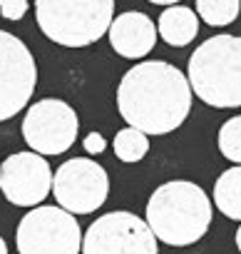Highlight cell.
Returning <instances> with one entry per match:
<instances>
[{"instance_id": "cell-10", "label": "cell", "mask_w": 241, "mask_h": 254, "mask_svg": "<svg viewBox=\"0 0 241 254\" xmlns=\"http://www.w3.org/2000/svg\"><path fill=\"white\" fill-rule=\"evenodd\" d=\"M0 192L15 207H35L52 192V170L38 152H15L0 165Z\"/></svg>"}, {"instance_id": "cell-19", "label": "cell", "mask_w": 241, "mask_h": 254, "mask_svg": "<svg viewBox=\"0 0 241 254\" xmlns=\"http://www.w3.org/2000/svg\"><path fill=\"white\" fill-rule=\"evenodd\" d=\"M149 3H154V5H169V8H172V5L179 3V0H149Z\"/></svg>"}, {"instance_id": "cell-16", "label": "cell", "mask_w": 241, "mask_h": 254, "mask_svg": "<svg viewBox=\"0 0 241 254\" xmlns=\"http://www.w3.org/2000/svg\"><path fill=\"white\" fill-rule=\"evenodd\" d=\"M219 152L234 162V165H241V115L226 120L219 130Z\"/></svg>"}, {"instance_id": "cell-7", "label": "cell", "mask_w": 241, "mask_h": 254, "mask_svg": "<svg viewBox=\"0 0 241 254\" xmlns=\"http://www.w3.org/2000/svg\"><path fill=\"white\" fill-rule=\"evenodd\" d=\"M80 130V117L72 105L57 97L38 100L28 107L23 120V137L38 155H62L67 152Z\"/></svg>"}, {"instance_id": "cell-9", "label": "cell", "mask_w": 241, "mask_h": 254, "mask_svg": "<svg viewBox=\"0 0 241 254\" xmlns=\"http://www.w3.org/2000/svg\"><path fill=\"white\" fill-rule=\"evenodd\" d=\"M38 85V65L28 45L0 30V122L25 110Z\"/></svg>"}, {"instance_id": "cell-1", "label": "cell", "mask_w": 241, "mask_h": 254, "mask_svg": "<svg viewBox=\"0 0 241 254\" xmlns=\"http://www.w3.org/2000/svg\"><path fill=\"white\" fill-rule=\"evenodd\" d=\"M187 75L164 60H145L130 67L117 87V110L127 127L149 135H169L192 112Z\"/></svg>"}, {"instance_id": "cell-20", "label": "cell", "mask_w": 241, "mask_h": 254, "mask_svg": "<svg viewBox=\"0 0 241 254\" xmlns=\"http://www.w3.org/2000/svg\"><path fill=\"white\" fill-rule=\"evenodd\" d=\"M0 254H8V244H5L3 237H0Z\"/></svg>"}, {"instance_id": "cell-15", "label": "cell", "mask_w": 241, "mask_h": 254, "mask_svg": "<svg viewBox=\"0 0 241 254\" xmlns=\"http://www.w3.org/2000/svg\"><path fill=\"white\" fill-rule=\"evenodd\" d=\"M241 13V0H196V15L211 25L224 28L231 25Z\"/></svg>"}, {"instance_id": "cell-21", "label": "cell", "mask_w": 241, "mask_h": 254, "mask_svg": "<svg viewBox=\"0 0 241 254\" xmlns=\"http://www.w3.org/2000/svg\"><path fill=\"white\" fill-rule=\"evenodd\" d=\"M236 247H239V252H241V227L236 229Z\"/></svg>"}, {"instance_id": "cell-2", "label": "cell", "mask_w": 241, "mask_h": 254, "mask_svg": "<svg viewBox=\"0 0 241 254\" xmlns=\"http://www.w3.org/2000/svg\"><path fill=\"white\" fill-rule=\"evenodd\" d=\"M154 237L169 247L196 244L211 224V199L189 180L159 185L147 202V219Z\"/></svg>"}, {"instance_id": "cell-8", "label": "cell", "mask_w": 241, "mask_h": 254, "mask_svg": "<svg viewBox=\"0 0 241 254\" xmlns=\"http://www.w3.org/2000/svg\"><path fill=\"white\" fill-rule=\"evenodd\" d=\"M52 194L65 212L90 214L107 202V170L90 157H72L52 175Z\"/></svg>"}, {"instance_id": "cell-5", "label": "cell", "mask_w": 241, "mask_h": 254, "mask_svg": "<svg viewBox=\"0 0 241 254\" xmlns=\"http://www.w3.org/2000/svg\"><path fill=\"white\" fill-rule=\"evenodd\" d=\"M18 254H82V229L62 207H33L15 232Z\"/></svg>"}, {"instance_id": "cell-11", "label": "cell", "mask_w": 241, "mask_h": 254, "mask_svg": "<svg viewBox=\"0 0 241 254\" xmlns=\"http://www.w3.org/2000/svg\"><path fill=\"white\" fill-rule=\"evenodd\" d=\"M107 35H109L112 50L127 60H140V58L149 55L159 38L152 18L140 10H127L122 15H117L112 20Z\"/></svg>"}, {"instance_id": "cell-14", "label": "cell", "mask_w": 241, "mask_h": 254, "mask_svg": "<svg viewBox=\"0 0 241 254\" xmlns=\"http://www.w3.org/2000/svg\"><path fill=\"white\" fill-rule=\"evenodd\" d=\"M114 155L119 162H125V165H135L140 160L147 157L149 152V137L140 130H135V127H122L117 135H114Z\"/></svg>"}, {"instance_id": "cell-3", "label": "cell", "mask_w": 241, "mask_h": 254, "mask_svg": "<svg viewBox=\"0 0 241 254\" xmlns=\"http://www.w3.org/2000/svg\"><path fill=\"white\" fill-rule=\"evenodd\" d=\"M187 80L192 92L209 107H241V38L214 35L189 58Z\"/></svg>"}, {"instance_id": "cell-4", "label": "cell", "mask_w": 241, "mask_h": 254, "mask_svg": "<svg viewBox=\"0 0 241 254\" xmlns=\"http://www.w3.org/2000/svg\"><path fill=\"white\" fill-rule=\"evenodd\" d=\"M35 18L48 40L62 48H87L107 35L114 0H35Z\"/></svg>"}, {"instance_id": "cell-13", "label": "cell", "mask_w": 241, "mask_h": 254, "mask_svg": "<svg viewBox=\"0 0 241 254\" xmlns=\"http://www.w3.org/2000/svg\"><path fill=\"white\" fill-rule=\"evenodd\" d=\"M214 204L224 217L241 222V165H234L219 175L214 185Z\"/></svg>"}, {"instance_id": "cell-6", "label": "cell", "mask_w": 241, "mask_h": 254, "mask_svg": "<svg viewBox=\"0 0 241 254\" xmlns=\"http://www.w3.org/2000/svg\"><path fill=\"white\" fill-rule=\"evenodd\" d=\"M149 224L132 212H107L82 234V254H159Z\"/></svg>"}, {"instance_id": "cell-12", "label": "cell", "mask_w": 241, "mask_h": 254, "mask_svg": "<svg viewBox=\"0 0 241 254\" xmlns=\"http://www.w3.org/2000/svg\"><path fill=\"white\" fill-rule=\"evenodd\" d=\"M157 33L159 38L172 45V48H184L189 45L196 33H199V15L192 10V8H184V5H172L167 8L159 20H157Z\"/></svg>"}, {"instance_id": "cell-17", "label": "cell", "mask_w": 241, "mask_h": 254, "mask_svg": "<svg viewBox=\"0 0 241 254\" xmlns=\"http://www.w3.org/2000/svg\"><path fill=\"white\" fill-rule=\"evenodd\" d=\"M30 3L28 0H0V15L5 20H23Z\"/></svg>"}, {"instance_id": "cell-18", "label": "cell", "mask_w": 241, "mask_h": 254, "mask_svg": "<svg viewBox=\"0 0 241 254\" xmlns=\"http://www.w3.org/2000/svg\"><path fill=\"white\" fill-rule=\"evenodd\" d=\"M85 150H87V155H102L104 152V147H107V140L99 135V132H90L87 137H85Z\"/></svg>"}]
</instances>
